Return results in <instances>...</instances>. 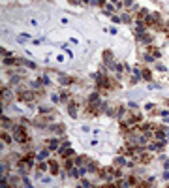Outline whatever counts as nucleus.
<instances>
[{
	"mask_svg": "<svg viewBox=\"0 0 169 188\" xmlns=\"http://www.w3.org/2000/svg\"><path fill=\"white\" fill-rule=\"evenodd\" d=\"M111 2H115V4H118V6H120V2H118V0H111Z\"/></svg>",
	"mask_w": 169,
	"mask_h": 188,
	"instance_id": "nucleus-13",
	"label": "nucleus"
},
{
	"mask_svg": "<svg viewBox=\"0 0 169 188\" xmlns=\"http://www.w3.org/2000/svg\"><path fill=\"white\" fill-rule=\"evenodd\" d=\"M21 100H25V102L32 100V92H21Z\"/></svg>",
	"mask_w": 169,
	"mask_h": 188,
	"instance_id": "nucleus-3",
	"label": "nucleus"
},
{
	"mask_svg": "<svg viewBox=\"0 0 169 188\" xmlns=\"http://www.w3.org/2000/svg\"><path fill=\"white\" fill-rule=\"evenodd\" d=\"M13 137L17 141H26V136H25V130L21 126H13Z\"/></svg>",
	"mask_w": 169,
	"mask_h": 188,
	"instance_id": "nucleus-1",
	"label": "nucleus"
},
{
	"mask_svg": "<svg viewBox=\"0 0 169 188\" xmlns=\"http://www.w3.org/2000/svg\"><path fill=\"white\" fill-rule=\"evenodd\" d=\"M51 173H58V167H56V164H55V162L51 164Z\"/></svg>",
	"mask_w": 169,
	"mask_h": 188,
	"instance_id": "nucleus-8",
	"label": "nucleus"
},
{
	"mask_svg": "<svg viewBox=\"0 0 169 188\" xmlns=\"http://www.w3.org/2000/svg\"><path fill=\"white\" fill-rule=\"evenodd\" d=\"M38 167H40L42 171H45V169H47V164H45V162H40V166H38Z\"/></svg>",
	"mask_w": 169,
	"mask_h": 188,
	"instance_id": "nucleus-10",
	"label": "nucleus"
},
{
	"mask_svg": "<svg viewBox=\"0 0 169 188\" xmlns=\"http://www.w3.org/2000/svg\"><path fill=\"white\" fill-rule=\"evenodd\" d=\"M143 79H147V81H150V79H152V73L148 72V70H145V72H143Z\"/></svg>",
	"mask_w": 169,
	"mask_h": 188,
	"instance_id": "nucleus-6",
	"label": "nucleus"
},
{
	"mask_svg": "<svg viewBox=\"0 0 169 188\" xmlns=\"http://www.w3.org/2000/svg\"><path fill=\"white\" fill-rule=\"evenodd\" d=\"M152 105H154V103H147V105H145V109H147V111H152Z\"/></svg>",
	"mask_w": 169,
	"mask_h": 188,
	"instance_id": "nucleus-12",
	"label": "nucleus"
},
{
	"mask_svg": "<svg viewBox=\"0 0 169 188\" xmlns=\"http://www.w3.org/2000/svg\"><path fill=\"white\" fill-rule=\"evenodd\" d=\"M58 81L62 83V85H70V83H72V77H66L64 73H60V75H58Z\"/></svg>",
	"mask_w": 169,
	"mask_h": 188,
	"instance_id": "nucleus-2",
	"label": "nucleus"
},
{
	"mask_svg": "<svg viewBox=\"0 0 169 188\" xmlns=\"http://www.w3.org/2000/svg\"><path fill=\"white\" fill-rule=\"evenodd\" d=\"M72 154H73V150H72V149H66V152H64V156H72Z\"/></svg>",
	"mask_w": 169,
	"mask_h": 188,
	"instance_id": "nucleus-11",
	"label": "nucleus"
},
{
	"mask_svg": "<svg viewBox=\"0 0 169 188\" xmlns=\"http://www.w3.org/2000/svg\"><path fill=\"white\" fill-rule=\"evenodd\" d=\"M70 115H72V117H75V115H77V111H75V105H73V103L70 105Z\"/></svg>",
	"mask_w": 169,
	"mask_h": 188,
	"instance_id": "nucleus-7",
	"label": "nucleus"
},
{
	"mask_svg": "<svg viewBox=\"0 0 169 188\" xmlns=\"http://www.w3.org/2000/svg\"><path fill=\"white\" fill-rule=\"evenodd\" d=\"M47 156H49V150H45V149H43V150H42V152H40V154H38V158H40V160H45V158H47Z\"/></svg>",
	"mask_w": 169,
	"mask_h": 188,
	"instance_id": "nucleus-4",
	"label": "nucleus"
},
{
	"mask_svg": "<svg viewBox=\"0 0 169 188\" xmlns=\"http://www.w3.org/2000/svg\"><path fill=\"white\" fill-rule=\"evenodd\" d=\"M124 164H126L124 158H117V166H124Z\"/></svg>",
	"mask_w": 169,
	"mask_h": 188,
	"instance_id": "nucleus-9",
	"label": "nucleus"
},
{
	"mask_svg": "<svg viewBox=\"0 0 169 188\" xmlns=\"http://www.w3.org/2000/svg\"><path fill=\"white\" fill-rule=\"evenodd\" d=\"M49 147H51V149H58V139H51L49 141Z\"/></svg>",
	"mask_w": 169,
	"mask_h": 188,
	"instance_id": "nucleus-5",
	"label": "nucleus"
}]
</instances>
